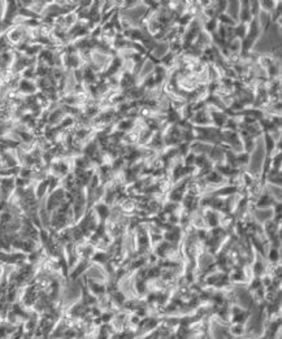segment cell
<instances>
[{"instance_id":"cell-1","label":"cell","mask_w":282,"mask_h":339,"mask_svg":"<svg viewBox=\"0 0 282 339\" xmlns=\"http://www.w3.org/2000/svg\"><path fill=\"white\" fill-rule=\"evenodd\" d=\"M252 314L251 308H242L238 304H232L230 306V320L229 324H245L249 322L250 317Z\"/></svg>"},{"instance_id":"cell-2","label":"cell","mask_w":282,"mask_h":339,"mask_svg":"<svg viewBox=\"0 0 282 339\" xmlns=\"http://www.w3.org/2000/svg\"><path fill=\"white\" fill-rule=\"evenodd\" d=\"M91 261L90 260H85V259H80L77 261V264L73 266L72 269L69 270V276H68V281H77L78 278L83 277L86 272L91 268Z\"/></svg>"},{"instance_id":"cell-3","label":"cell","mask_w":282,"mask_h":339,"mask_svg":"<svg viewBox=\"0 0 282 339\" xmlns=\"http://www.w3.org/2000/svg\"><path fill=\"white\" fill-rule=\"evenodd\" d=\"M91 209L94 211L95 216L98 217L99 223L100 224L107 223L109 217H111V215H112L111 207H109L108 204H105L104 201H98V203H95Z\"/></svg>"},{"instance_id":"cell-4","label":"cell","mask_w":282,"mask_h":339,"mask_svg":"<svg viewBox=\"0 0 282 339\" xmlns=\"http://www.w3.org/2000/svg\"><path fill=\"white\" fill-rule=\"evenodd\" d=\"M16 91H17L18 94H22L24 96H29V95L36 94V92H38V88H36L35 81L20 78L17 87H16Z\"/></svg>"},{"instance_id":"cell-5","label":"cell","mask_w":282,"mask_h":339,"mask_svg":"<svg viewBox=\"0 0 282 339\" xmlns=\"http://www.w3.org/2000/svg\"><path fill=\"white\" fill-rule=\"evenodd\" d=\"M80 302L82 303L83 306L89 307V308L98 306V298L91 294L90 290L87 288V284H86V282H85V280H83L82 283H81V299H80Z\"/></svg>"},{"instance_id":"cell-6","label":"cell","mask_w":282,"mask_h":339,"mask_svg":"<svg viewBox=\"0 0 282 339\" xmlns=\"http://www.w3.org/2000/svg\"><path fill=\"white\" fill-rule=\"evenodd\" d=\"M226 330L233 338H241V337H245L247 334L245 324H229L226 326Z\"/></svg>"},{"instance_id":"cell-7","label":"cell","mask_w":282,"mask_h":339,"mask_svg":"<svg viewBox=\"0 0 282 339\" xmlns=\"http://www.w3.org/2000/svg\"><path fill=\"white\" fill-rule=\"evenodd\" d=\"M109 260H111V257H109L108 252L101 251V250H95L94 255L91 256L90 261L91 264H99V265L104 266Z\"/></svg>"},{"instance_id":"cell-8","label":"cell","mask_w":282,"mask_h":339,"mask_svg":"<svg viewBox=\"0 0 282 339\" xmlns=\"http://www.w3.org/2000/svg\"><path fill=\"white\" fill-rule=\"evenodd\" d=\"M276 203H277V201L273 199V197H272L271 194H263V195H260V198L257 199L255 207H256L257 209H264V208L271 207V205H275Z\"/></svg>"},{"instance_id":"cell-9","label":"cell","mask_w":282,"mask_h":339,"mask_svg":"<svg viewBox=\"0 0 282 339\" xmlns=\"http://www.w3.org/2000/svg\"><path fill=\"white\" fill-rule=\"evenodd\" d=\"M280 256H281V254H280V248L275 247L269 248V252L267 254V257L271 264H279L280 259H281Z\"/></svg>"},{"instance_id":"cell-10","label":"cell","mask_w":282,"mask_h":339,"mask_svg":"<svg viewBox=\"0 0 282 339\" xmlns=\"http://www.w3.org/2000/svg\"><path fill=\"white\" fill-rule=\"evenodd\" d=\"M233 31H234V37H238V38H242V39H245L246 38V31H247V28L245 24H241V25H238L237 28H233Z\"/></svg>"},{"instance_id":"cell-11","label":"cell","mask_w":282,"mask_h":339,"mask_svg":"<svg viewBox=\"0 0 282 339\" xmlns=\"http://www.w3.org/2000/svg\"><path fill=\"white\" fill-rule=\"evenodd\" d=\"M195 121H196V122H198V124H208V122H210V118L207 117L206 112H203V111H199V112L196 113Z\"/></svg>"},{"instance_id":"cell-12","label":"cell","mask_w":282,"mask_h":339,"mask_svg":"<svg viewBox=\"0 0 282 339\" xmlns=\"http://www.w3.org/2000/svg\"><path fill=\"white\" fill-rule=\"evenodd\" d=\"M265 144H267V151H268V153L271 152L273 148H275V146H276V142H275V139L272 138L271 135H265Z\"/></svg>"},{"instance_id":"cell-13","label":"cell","mask_w":282,"mask_h":339,"mask_svg":"<svg viewBox=\"0 0 282 339\" xmlns=\"http://www.w3.org/2000/svg\"><path fill=\"white\" fill-rule=\"evenodd\" d=\"M206 28L208 31H211V33H214L215 30H216L217 28V20L216 19H211L210 21L207 22L206 24Z\"/></svg>"},{"instance_id":"cell-14","label":"cell","mask_w":282,"mask_h":339,"mask_svg":"<svg viewBox=\"0 0 282 339\" xmlns=\"http://www.w3.org/2000/svg\"><path fill=\"white\" fill-rule=\"evenodd\" d=\"M219 19H220V21L222 22V24H224V26H226V25H234V21H233V20L230 19V17H229V16H225V15H222V13H221Z\"/></svg>"}]
</instances>
